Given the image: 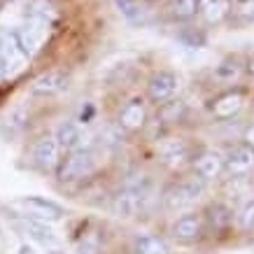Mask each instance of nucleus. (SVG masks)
Listing matches in <instances>:
<instances>
[{"instance_id": "32", "label": "nucleus", "mask_w": 254, "mask_h": 254, "mask_svg": "<svg viewBox=\"0 0 254 254\" xmlns=\"http://www.w3.org/2000/svg\"><path fill=\"white\" fill-rule=\"evenodd\" d=\"M252 122H254V108H252Z\"/></svg>"}, {"instance_id": "25", "label": "nucleus", "mask_w": 254, "mask_h": 254, "mask_svg": "<svg viewBox=\"0 0 254 254\" xmlns=\"http://www.w3.org/2000/svg\"><path fill=\"white\" fill-rule=\"evenodd\" d=\"M5 126H7L9 135H16V133H21L26 126H28V108L26 105H19L5 117Z\"/></svg>"}, {"instance_id": "1", "label": "nucleus", "mask_w": 254, "mask_h": 254, "mask_svg": "<svg viewBox=\"0 0 254 254\" xmlns=\"http://www.w3.org/2000/svg\"><path fill=\"white\" fill-rule=\"evenodd\" d=\"M152 198H154L152 177L138 170V173L126 175L122 187L112 193L110 210H112V215L122 217V219H133V217H140L142 212H147Z\"/></svg>"}, {"instance_id": "7", "label": "nucleus", "mask_w": 254, "mask_h": 254, "mask_svg": "<svg viewBox=\"0 0 254 254\" xmlns=\"http://www.w3.org/2000/svg\"><path fill=\"white\" fill-rule=\"evenodd\" d=\"M200 217H203L205 236H212V238L229 236L236 229V208L222 198L210 200L208 205L200 210Z\"/></svg>"}, {"instance_id": "30", "label": "nucleus", "mask_w": 254, "mask_h": 254, "mask_svg": "<svg viewBox=\"0 0 254 254\" xmlns=\"http://www.w3.org/2000/svg\"><path fill=\"white\" fill-rule=\"evenodd\" d=\"M19 254H35V252H33L31 245H26V243H23V245L19 247Z\"/></svg>"}, {"instance_id": "22", "label": "nucleus", "mask_w": 254, "mask_h": 254, "mask_svg": "<svg viewBox=\"0 0 254 254\" xmlns=\"http://www.w3.org/2000/svg\"><path fill=\"white\" fill-rule=\"evenodd\" d=\"M168 14L173 21H191L198 16V0H170Z\"/></svg>"}, {"instance_id": "15", "label": "nucleus", "mask_w": 254, "mask_h": 254, "mask_svg": "<svg viewBox=\"0 0 254 254\" xmlns=\"http://www.w3.org/2000/svg\"><path fill=\"white\" fill-rule=\"evenodd\" d=\"M254 173V147L236 142L224 152V175L226 177H250Z\"/></svg>"}, {"instance_id": "12", "label": "nucleus", "mask_w": 254, "mask_h": 254, "mask_svg": "<svg viewBox=\"0 0 254 254\" xmlns=\"http://www.w3.org/2000/svg\"><path fill=\"white\" fill-rule=\"evenodd\" d=\"M247 105V89L245 86H231L226 91L217 93L215 98L210 100V115L215 117L217 122H226V119H233L238 117Z\"/></svg>"}, {"instance_id": "18", "label": "nucleus", "mask_w": 254, "mask_h": 254, "mask_svg": "<svg viewBox=\"0 0 254 254\" xmlns=\"http://www.w3.org/2000/svg\"><path fill=\"white\" fill-rule=\"evenodd\" d=\"M198 14L205 23L217 26L231 16V0H198Z\"/></svg>"}, {"instance_id": "10", "label": "nucleus", "mask_w": 254, "mask_h": 254, "mask_svg": "<svg viewBox=\"0 0 254 254\" xmlns=\"http://www.w3.org/2000/svg\"><path fill=\"white\" fill-rule=\"evenodd\" d=\"M61 159H63V152H61V147H59V142H56L54 133H45L38 140H33V145H31L33 168H38L45 175H56Z\"/></svg>"}, {"instance_id": "17", "label": "nucleus", "mask_w": 254, "mask_h": 254, "mask_svg": "<svg viewBox=\"0 0 254 254\" xmlns=\"http://www.w3.org/2000/svg\"><path fill=\"white\" fill-rule=\"evenodd\" d=\"M65 89H68V75H65V70L54 68L33 79L31 96H35V98H54V96L63 93Z\"/></svg>"}, {"instance_id": "5", "label": "nucleus", "mask_w": 254, "mask_h": 254, "mask_svg": "<svg viewBox=\"0 0 254 254\" xmlns=\"http://www.w3.org/2000/svg\"><path fill=\"white\" fill-rule=\"evenodd\" d=\"M9 28L14 33L16 42L21 45V49L26 52L28 59H35V56L42 52L52 38V31H54V23L40 21V19H23L19 16L16 23H9Z\"/></svg>"}, {"instance_id": "3", "label": "nucleus", "mask_w": 254, "mask_h": 254, "mask_svg": "<svg viewBox=\"0 0 254 254\" xmlns=\"http://www.w3.org/2000/svg\"><path fill=\"white\" fill-rule=\"evenodd\" d=\"M100 154H103V149L98 145L63 154L59 170H56V180L61 185H77V182L93 177L100 168Z\"/></svg>"}, {"instance_id": "11", "label": "nucleus", "mask_w": 254, "mask_h": 254, "mask_svg": "<svg viewBox=\"0 0 254 254\" xmlns=\"http://www.w3.org/2000/svg\"><path fill=\"white\" fill-rule=\"evenodd\" d=\"M177 89H180V77L177 72L168 68H161V70H154L149 77H147V84H145V98L147 103H154L156 108L168 103L177 96Z\"/></svg>"}, {"instance_id": "21", "label": "nucleus", "mask_w": 254, "mask_h": 254, "mask_svg": "<svg viewBox=\"0 0 254 254\" xmlns=\"http://www.w3.org/2000/svg\"><path fill=\"white\" fill-rule=\"evenodd\" d=\"M185 115H187V103L180 98H173L156 108V119L163 126H177V124L185 119Z\"/></svg>"}, {"instance_id": "14", "label": "nucleus", "mask_w": 254, "mask_h": 254, "mask_svg": "<svg viewBox=\"0 0 254 254\" xmlns=\"http://www.w3.org/2000/svg\"><path fill=\"white\" fill-rule=\"evenodd\" d=\"M54 138H56V142H59V147H61L63 154L98 145V142L93 140V135L89 133V128L79 126L75 119H65V122L59 124V128L54 131Z\"/></svg>"}, {"instance_id": "16", "label": "nucleus", "mask_w": 254, "mask_h": 254, "mask_svg": "<svg viewBox=\"0 0 254 254\" xmlns=\"http://www.w3.org/2000/svg\"><path fill=\"white\" fill-rule=\"evenodd\" d=\"M21 226H23V231H28V236H31L47 254H63L61 240H59L54 229L47 222H38V219H31V217H21Z\"/></svg>"}, {"instance_id": "6", "label": "nucleus", "mask_w": 254, "mask_h": 254, "mask_svg": "<svg viewBox=\"0 0 254 254\" xmlns=\"http://www.w3.org/2000/svg\"><path fill=\"white\" fill-rule=\"evenodd\" d=\"M168 238L180 247H191L198 245L205 238V226H203V217L200 210H189L177 215L168 226Z\"/></svg>"}, {"instance_id": "27", "label": "nucleus", "mask_w": 254, "mask_h": 254, "mask_svg": "<svg viewBox=\"0 0 254 254\" xmlns=\"http://www.w3.org/2000/svg\"><path fill=\"white\" fill-rule=\"evenodd\" d=\"M96 115H98V110H96V105H93L91 100H86V103L82 105V108H79V112H77L75 117H72V119H75V122H77L79 126H84V128H89V126L93 124V119H96Z\"/></svg>"}, {"instance_id": "2", "label": "nucleus", "mask_w": 254, "mask_h": 254, "mask_svg": "<svg viewBox=\"0 0 254 254\" xmlns=\"http://www.w3.org/2000/svg\"><path fill=\"white\" fill-rule=\"evenodd\" d=\"M208 191V185H203L198 177L182 175L180 180H173L161 191V208L166 215H182L189 210H196L203 196Z\"/></svg>"}, {"instance_id": "28", "label": "nucleus", "mask_w": 254, "mask_h": 254, "mask_svg": "<svg viewBox=\"0 0 254 254\" xmlns=\"http://www.w3.org/2000/svg\"><path fill=\"white\" fill-rule=\"evenodd\" d=\"M243 77H247V79H252L254 82V52L243 61Z\"/></svg>"}, {"instance_id": "4", "label": "nucleus", "mask_w": 254, "mask_h": 254, "mask_svg": "<svg viewBox=\"0 0 254 254\" xmlns=\"http://www.w3.org/2000/svg\"><path fill=\"white\" fill-rule=\"evenodd\" d=\"M196 147L185 135H163L156 140V161L170 173H180L191 166L196 156Z\"/></svg>"}, {"instance_id": "8", "label": "nucleus", "mask_w": 254, "mask_h": 254, "mask_svg": "<svg viewBox=\"0 0 254 254\" xmlns=\"http://www.w3.org/2000/svg\"><path fill=\"white\" fill-rule=\"evenodd\" d=\"M115 124L122 128L126 135L142 133L149 124V103L145 96H131L117 112Z\"/></svg>"}, {"instance_id": "31", "label": "nucleus", "mask_w": 254, "mask_h": 254, "mask_svg": "<svg viewBox=\"0 0 254 254\" xmlns=\"http://www.w3.org/2000/svg\"><path fill=\"white\" fill-rule=\"evenodd\" d=\"M0 82H5V77H2V63H0Z\"/></svg>"}, {"instance_id": "29", "label": "nucleus", "mask_w": 254, "mask_h": 254, "mask_svg": "<svg viewBox=\"0 0 254 254\" xmlns=\"http://www.w3.org/2000/svg\"><path fill=\"white\" fill-rule=\"evenodd\" d=\"M240 142H245V145H250V147H254V122H250L243 128V140Z\"/></svg>"}, {"instance_id": "19", "label": "nucleus", "mask_w": 254, "mask_h": 254, "mask_svg": "<svg viewBox=\"0 0 254 254\" xmlns=\"http://www.w3.org/2000/svg\"><path fill=\"white\" fill-rule=\"evenodd\" d=\"M212 75H215L217 82H222V84H226V86L238 84L240 79H243V61L236 59V56H229V59H224L219 65H215Z\"/></svg>"}, {"instance_id": "24", "label": "nucleus", "mask_w": 254, "mask_h": 254, "mask_svg": "<svg viewBox=\"0 0 254 254\" xmlns=\"http://www.w3.org/2000/svg\"><path fill=\"white\" fill-rule=\"evenodd\" d=\"M236 229L243 233H254V196H247L236 210Z\"/></svg>"}, {"instance_id": "9", "label": "nucleus", "mask_w": 254, "mask_h": 254, "mask_svg": "<svg viewBox=\"0 0 254 254\" xmlns=\"http://www.w3.org/2000/svg\"><path fill=\"white\" fill-rule=\"evenodd\" d=\"M189 170L203 185H215L224 175V152L219 147H203L196 152Z\"/></svg>"}, {"instance_id": "20", "label": "nucleus", "mask_w": 254, "mask_h": 254, "mask_svg": "<svg viewBox=\"0 0 254 254\" xmlns=\"http://www.w3.org/2000/svg\"><path fill=\"white\" fill-rule=\"evenodd\" d=\"M133 254H170V247L159 233H142L133 240Z\"/></svg>"}, {"instance_id": "23", "label": "nucleus", "mask_w": 254, "mask_h": 254, "mask_svg": "<svg viewBox=\"0 0 254 254\" xmlns=\"http://www.w3.org/2000/svg\"><path fill=\"white\" fill-rule=\"evenodd\" d=\"M117 9L128 23H145L147 21V7L142 0H115Z\"/></svg>"}, {"instance_id": "26", "label": "nucleus", "mask_w": 254, "mask_h": 254, "mask_svg": "<svg viewBox=\"0 0 254 254\" xmlns=\"http://www.w3.org/2000/svg\"><path fill=\"white\" fill-rule=\"evenodd\" d=\"M231 14L243 23H250L254 19V0H231Z\"/></svg>"}, {"instance_id": "13", "label": "nucleus", "mask_w": 254, "mask_h": 254, "mask_svg": "<svg viewBox=\"0 0 254 254\" xmlns=\"http://www.w3.org/2000/svg\"><path fill=\"white\" fill-rule=\"evenodd\" d=\"M16 205L23 210V217H31V219H38V222H61L65 217V210L63 205H59L56 200L45 198V196H21L16 198Z\"/></svg>"}]
</instances>
